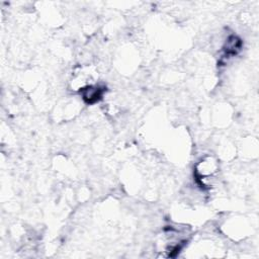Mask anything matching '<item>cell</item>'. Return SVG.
<instances>
[{
    "label": "cell",
    "instance_id": "1",
    "mask_svg": "<svg viewBox=\"0 0 259 259\" xmlns=\"http://www.w3.org/2000/svg\"><path fill=\"white\" fill-rule=\"evenodd\" d=\"M104 89L98 85H86L80 89V94L86 103L93 104L101 99Z\"/></svg>",
    "mask_w": 259,
    "mask_h": 259
}]
</instances>
